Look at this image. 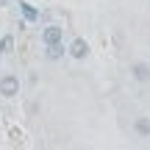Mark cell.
I'll use <instances>...</instances> for the list:
<instances>
[{
  "instance_id": "1",
  "label": "cell",
  "mask_w": 150,
  "mask_h": 150,
  "mask_svg": "<svg viewBox=\"0 0 150 150\" xmlns=\"http://www.w3.org/2000/svg\"><path fill=\"white\" fill-rule=\"evenodd\" d=\"M0 95L3 97H17L20 95V78H17L14 72L0 75Z\"/></svg>"
},
{
  "instance_id": "2",
  "label": "cell",
  "mask_w": 150,
  "mask_h": 150,
  "mask_svg": "<svg viewBox=\"0 0 150 150\" xmlns=\"http://www.w3.org/2000/svg\"><path fill=\"white\" fill-rule=\"evenodd\" d=\"M67 53H70L75 61H83L86 56H89V42H86V39H81V36H78V39H72L70 47H67Z\"/></svg>"
},
{
  "instance_id": "8",
  "label": "cell",
  "mask_w": 150,
  "mask_h": 150,
  "mask_svg": "<svg viewBox=\"0 0 150 150\" xmlns=\"http://www.w3.org/2000/svg\"><path fill=\"white\" fill-rule=\"evenodd\" d=\"M20 6H22V14H25V20H31V22H33V20H39V11L33 8L31 3H20Z\"/></svg>"
},
{
  "instance_id": "6",
  "label": "cell",
  "mask_w": 150,
  "mask_h": 150,
  "mask_svg": "<svg viewBox=\"0 0 150 150\" xmlns=\"http://www.w3.org/2000/svg\"><path fill=\"white\" fill-rule=\"evenodd\" d=\"M134 131H136V136L147 139V136H150V117H136V122H134Z\"/></svg>"
},
{
  "instance_id": "5",
  "label": "cell",
  "mask_w": 150,
  "mask_h": 150,
  "mask_svg": "<svg viewBox=\"0 0 150 150\" xmlns=\"http://www.w3.org/2000/svg\"><path fill=\"white\" fill-rule=\"evenodd\" d=\"M45 47H47V50H45V56H47L50 61H59V59H64V53H67V47H64V45H61V42L45 45Z\"/></svg>"
},
{
  "instance_id": "4",
  "label": "cell",
  "mask_w": 150,
  "mask_h": 150,
  "mask_svg": "<svg viewBox=\"0 0 150 150\" xmlns=\"http://www.w3.org/2000/svg\"><path fill=\"white\" fill-rule=\"evenodd\" d=\"M61 39H64V28H61V25H47V28H42V42H45V45L61 42Z\"/></svg>"
},
{
  "instance_id": "3",
  "label": "cell",
  "mask_w": 150,
  "mask_h": 150,
  "mask_svg": "<svg viewBox=\"0 0 150 150\" xmlns=\"http://www.w3.org/2000/svg\"><path fill=\"white\" fill-rule=\"evenodd\" d=\"M131 78L139 83H150V64L147 61H134L131 64Z\"/></svg>"
},
{
  "instance_id": "9",
  "label": "cell",
  "mask_w": 150,
  "mask_h": 150,
  "mask_svg": "<svg viewBox=\"0 0 150 150\" xmlns=\"http://www.w3.org/2000/svg\"><path fill=\"white\" fill-rule=\"evenodd\" d=\"M3 6H8V0H0V8H3Z\"/></svg>"
},
{
  "instance_id": "7",
  "label": "cell",
  "mask_w": 150,
  "mask_h": 150,
  "mask_svg": "<svg viewBox=\"0 0 150 150\" xmlns=\"http://www.w3.org/2000/svg\"><path fill=\"white\" fill-rule=\"evenodd\" d=\"M11 50H14V36H11V33H6V36H0V56L11 53Z\"/></svg>"
}]
</instances>
